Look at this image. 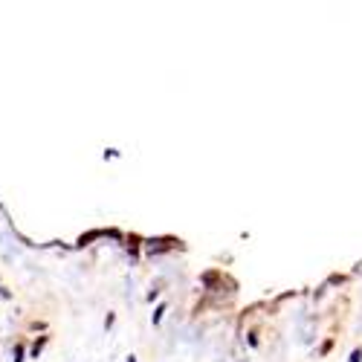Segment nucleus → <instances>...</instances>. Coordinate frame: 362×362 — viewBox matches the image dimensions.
I'll return each instance as SVG.
<instances>
[{"mask_svg": "<svg viewBox=\"0 0 362 362\" xmlns=\"http://www.w3.org/2000/svg\"><path fill=\"white\" fill-rule=\"evenodd\" d=\"M162 313H165V304H160L157 310H154V316H151L154 325H160V322H162Z\"/></svg>", "mask_w": 362, "mask_h": 362, "instance_id": "3", "label": "nucleus"}, {"mask_svg": "<svg viewBox=\"0 0 362 362\" xmlns=\"http://www.w3.org/2000/svg\"><path fill=\"white\" fill-rule=\"evenodd\" d=\"M12 362H27V348H23L21 342L12 348Z\"/></svg>", "mask_w": 362, "mask_h": 362, "instance_id": "1", "label": "nucleus"}, {"mask_svg": "<svg viewBox=\"0 0 362 362\" xmlns=\"http://www.w3.org/2000/svg\"><path fill=\"white\" fill-rule=\"evenodd\" d=\"M348 362H362V351H359V348H357V351L351 354V359H348Z\"/></svg>", "mask_w": 362, "mask_h": 362, "instance_id": "4", "label": "nucleus"}, {"mask_svg": "<svg viewBox=\"0 0 362 362\" xmlns=\"http://www.w3.org/2000/svg\"><path fill=\"white\" fill-rule=\"evenodd\" d=\"M128 362H136V357H128Z\"/></svg>", "mask_w": 362, "mask_h": 362, "instance_id": "5", "label": "nucleus"}, {"mask_svg": "<svg viewBox=\"0 0 362 362\" xmlns=\"http://www.w3.org/2000/svg\"><path fill=\"white\" fill-rule=\"evenodd\" d=\"M44 348H47V336H41V339H35V345H32L29 357H32V359H38V357H41V351H44Z\"/></svg>", "mask_w": 362, "mask_h": 362, "instance_id": "2", "label": "nucleus"}]
</instances>
